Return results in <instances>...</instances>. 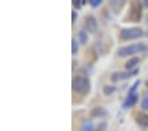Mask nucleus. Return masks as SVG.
<instances>
[{"mask_svg": "<svg viewBox=\"0 0 148 131\" xmlns=\"http://www.w3.org/2000/svg\"><path fill=\"white\" fill-rule=\"evenodd\" d=\"M145 23L148 24V15H147V17H145Z\"/></svg>", "mask_w": 148, "mask_h": 131, "instance_id": "nucleus-23", "label": "nucleus"}, {"mask_svg": "<svg viewBox=\"0 0 148 131\" xmlns=\"http://www.w3.org/2000/svg\"><path fill=\"white\" fill-rule=\"evenodd\" d=\"M107 114H108L107 110L101 106L92 107V110L90 111V117L91 118H105V117H107Z\"/></svg>", "mask_w": 148, "mask_h": 131, "instance_id": "nucleus-8", "label": "nucleus"}, {"mask_svg": "<svg viewBox=\"0 0 148 131\" xmlns=\"http://www.w3.org/2000/svg\"><path fill=\"white\" fill-rule=\"evenodd\" d=\"M123 5H124V1H120L119 4H118L115 0H114V1H111V7H112V8H115V11H119Z\"/></svg>", "mask_w": 148, "mask_h": 131, "instance_id": "nucleus-18", "label": "nucleus"}, {"mask_svg": "<svg viewBox=\"0 0 148 131\" xmlns=\"http://www.w3.org/2000/svg\"><path fill=\"white\" fill-rule=\"evenodd\" d=\"M95 127L97 126H94L91 119H86V121H83L82 126H81V131H95Z\"/></svg>", "mask_w": 148, "mask_h": 131, "instance_id": "nucleus-12", "label": "nucleus"}, {"mask_svg": "<svg viewBox=\"0 0 148 131\" xmlns=\"http://www.w3.org/2000/svg\"><path fill=\"white\" fill-rule=\"evenodd\" d=\"M143 16V3L139 1H132L131 7H130V13H128V19L134 23L140 21Z\"/></svg>", "mask_w": 148, "mask_h": 131, "instance_id": "nucleus-4", "label": "nucleus"}, {"mask_svg": "<svg viewBox=\"0 0 148 131\" xmlns=\"http://www.w3.org/2000/svg\"><path fill=\"white\" fill-rule=\"evenodd\" d=\"M139 62H140V60H139L138 56L131 57V58L124 64V68H126V70H135V69H138Z\"/></svg>", "mask_w": 148, "mask_h": 131, "instance_id": "nucleus-10", "label": "nucleus"}, {"mask_svg": "<svg viewBox=\"0 0 148 131\" xmlns=\"http://www.w3.org/2000/svg\"><path fill=\"white\" fill-rule=\"evenodd\" d=\"M77 12H75V11H73V12H71V24H74V23H75V19H77Z\"/></svg>", "mask_w": 148, "mask_h": 131, "instance_id": "nucleus-21", "label": "nucleus"}, {"mask_svg": "<svg viewBox=\"0 0 148 131\" xmlns=\"http://www.w3.org/2000/svg\"><path fill=\"white\" fill-rule=\"evenodd\" d=\"M143 7H147L148 8V0H144V1H143Z\"/></svg>", "mask_w": 148, "mask_h": 131, "instance_id": "nucleus-22", "label": "nucleus"}, {"mask_svg": "<svg viewBox=\"0 0 148 131\" xmlns=\"http://www.w3.org/2000/svg\"><path fill=\"white\" fill-rule=\"evenodd\" d=\"M85 29H86L89 33H94V32H97V29H98V20L92 15L86 16V19H85Z\"/></svg>", "mask_w": 148, "mask_h": 131, "instance_id": "nucleus-6", "label": "nucleus"}, {"mask_svg": "<svg viewBox=\"0 0 148 131\" xmlns=\"http://www.w3.org/2000/svg\"><path fill=\"white\" fill-rule=\"evenodd\" d=\"M115 91H116V87H115L114 85H105V86L102 87V93H103V95H106V97H110L111 94H114Z\"/></svg>", "mask_w": 148, "mask_h": 131, "instance_id": "nucleus-13", "label": "nucleus"}, {"mask_svg": "<svg viewBox=\"0 0 148 131\" xmlns=\"http://www.w3.org/2000/svg\"><path fill=\"white\" fill-rule=\"evenodd\" d=\"M140 84H142V81H140V80H136V81L132 84L131 89H130L128 95H131V94H136V90H138V87H139V85H140Z\"/></svg>", "mask_w": 148, "mask_h": 131, "instance_id": "nucleus-16", "label": "nucleus"}, {"mask_svg": "<svg viewBox=\"0 0 148 131\" xmlns=\"http://www.w3.org/2000/svg\"><path fill=\"white\" fill-rule=\"evenodd\" d=\"M140 107H142L144 111H148V93L144 94L142 97V101H140Z\"/></svg>", "mask_w": 148, "mask_h": 131, "instance_id": "nucleus-15", "label": "nucleus"}, {"mask_svg": "<svg viewBox=\"0 0 148 131\" xmlns=\"http://www.w3.org/2000/svg\"><path fill=\"white\" fill-rule=\"evenodd\" d=\"M144 36H145V37H148V31L145 32V34H144Z\"/></svg>", "mask_w": 148, "mask_h": 131, "instance_id": "nucleus-24", "label": "nucleus"}, {"mask_svg": "<svg viewBox=\"0 0 148 131\" xmlns=\"http://www.w3.org/2000/svg\"><path fill=\"white\" fill-rule=\"evenodd\" d=\"M89 4L92 8H98L102 5V0H89Z\"/></svg>", "mask_w": 148, "mask_h": 131, "instance_id": "nucleus-17", "label": "nucleus"}, {"mask_svg": "<svg viewBox=\"0 0 148 131\" xmlns=\"http://www.w3.org/2000/svg\"><path fill=\"white\" fill-rule=\"evenodd\" d=\"M144 50H147V45L144 43H135L130 44V45H124V47L118 48L116 56L118 57H135V54L143 53Z\"/></svg>", "mask_w": 148, "mask_h": 131, "instance_id": "nucleus-1", "label": "nucleus"}, {"mask_svg": "<svg viewBox=\"0 0 148 131\" xmlns=\"http://www.w3.org/2000/svg\"><path fill=\"white\" fill-rule=\"evenodd\" d=\"M139 73V69H135V70H126V72H115L111 74V81H124V80H128L131 78L132 75L138 74Z\"/></svg>", "mask_w": 148, "mask_h": 131, "instance_id": "nucleus-5", "label": "nucleus"}, {"mask_svg": "<svg viewBox=\"0 0 148 131\" xmlns=\"http://www.w3.org/2000/svg\"><path fill=\"white\" fill-rule=\"evenodd\" d=\"M105 127H106V122H101V123L95 127V131H103Z\"/></svg>", "mask_w": 148, "mask_h": 131, "instance_id": "nucleus-20", "label": "nucleus"}, {"mask_svg": "<svg viewBox=\"0 0 148 131\" xmlns=\"http://www.w3.org/2000/svg\"><path fill=\"white\" fill-rule=\"evenodd\" d=\"M144 31L140 27H128V28H123L119 33V37L124 41L128 40H136L144 36Z\"/></svg>", "mask_w": 148, "mask_h": 131, "instance_id": "nucleus-3", "label": "nucleus"}, {"mask_svg": "<svg viewBox=\"0 0 148 131\" xmlns=\"http://www.w3.org/2000/svg\"><path fill=\"white\" fill-rule=\"evenodd\" d=\"M145 85H147V89H148V81H147V82H145Z\"/></svg>", "mask_w": 148, "mask_h": 131, "instance_id": "nucleus-25", "label": "nucleus"}, {"mask_svg": "<svg viewBox=\"0 0 148 131\" xmlns=\"http://www.w3.org/2000/svg\"><path fill=\"white\" fill-rule=\"evenodd\" d=\"M71 87L79 95H86V94L90 93L91 84H90L89 78L85 77V75H75L73 78V82H71Z\"/></svg>", "mask_w": 148, "mask_h": 131, "instance_id": "nucleus-2", "label": "nucleus"}, {"mask_svg": "<svg viewBox=\"0 0 148 131\" xmlns=\"http://www.w3.org/2000/svg\"><path fill=\"white\" fill-rule=\"evenodd\" d=\"M87 40H89V36H87V31L85 28H82L79 32H78V43L81 45H86Z\"/></svg>", "mask_w": 148, "mask_h": 131, "instance_id": "nucleus-11", "label": "nucleus"}, {"mask_svg": "<svg viewBox=\"0 0 148 131\" xmlns=\"http://www.w3.org/2000/svg\"><path fill=\"white\" fill-rule=\"evenodd\" d=\"M138 102V94H131V95H127L126 99L122 103V107L123 109H130V107H134Z\"/></svg>", "mask_w": 148, "mask_h": 131, "instance_id": "nucleus-9", "label": "nucleus"}, {"mask_svg": "<svg viewBox=\"0 0 148 131\" xmlns=\"http://www.w3.org/2000/svg\"><path fill=\"white\" fill-rule=\"evenodd\" d=\"M135 122L142 128H148V114L147 112H136Z\"/></svg>", "mask_w": 148, "mask_h": 131, "instance_id": "nucleus-7", "label": "nucleus"}, {"mask_svg": "<svg viewBox=\"0 0 148 131\" xmlns=\"http://www.w3.org/2000/svg\"><path fill=\"white\" fill-rule=\"evenodd\" d=\"M83 4H85V1H83V0H73V5L75 7V8H78V10H79Z\"/></svg>", "mask_w": 148, "mask_h": 131, "instance_id": "nucleus-19", "label": "nucleus"}, {"mask_svg": "<svg viewBox=\"0 0 148 131\" xmlns=\"http://www.w3.org/2000/svg\"><path fill=\"white\" fill-rule=\"evenodd\" d=\"M78 49H79V43L77 41V38H71V54L75 56L78 53Z\"/></svg>", "mask_w": 148, "mask_h": 131, "instance_id": "nucleus-14", "label": "nucleus"}]
</instances>
